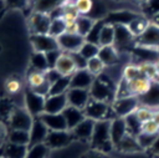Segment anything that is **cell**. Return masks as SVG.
<instances>
[{
    "mask_svg": "<svg viewBox=\"0 0 159 158\" xmlns=\"http://www.w3.org/2000/svg\"><path fill=\"white\" fill-rule=\"evenodd\" d=\"M116 88L117 87L113 80L109 76L102 73L94 78L89 88V96L92 100L112 105V102L116 98Z\"/></svg>",
    "mask_w": 159,
    "mask_h": 158,
    "instance_id": "6da1fadb",
    "label": "cell"
},
{
    "mask_svg": "<svg viewBox=\"0 0 159 158\" xmlns=\"http://www.w3.org/2000/svg\"><path fill=\"white\" fill-rule=\"evenodd\" d=\"M89 142L92 144V148L101 153H108L114 148L111 141V119L96 122L94 131Z\"/></svg>",
    "mask_w": 159,
    "mask_h": 158,
    "instance_id": "7a4b0ae2",
    "label": "cell"
},
{
    "mask_svg": "<svg viewBox=\"0 0 159 158\" xmlns=\"http://www.w3.org/2000/svg\"><path fill=\"white\" fill-rule=\"evenodd\" d=\"M83 113L87 118H91L96 122L103 121V119H113V112L112 107L109 103L96 101V100H89L86 107L83 108Z\"/></svg>",
    "mask_w": 159,
    "mask_h": 158,
    "instance_id": "3957f363",
    "label": "cell"
},
{
    "mask_svg": "<svg viewBox=\"0 0 159 158\" xmlns=\"http://www.w3.org/2000/svg\"><path fill=\"white\" fill-rule=\"evenodd\" d=\"M139 106H140L139 98L135 96H127V97H122V98H116L111 105L114 118L116 117L125 118V117L133 114Z\"/></svg>",
    "mask_w": 159,
    "mask_h": 158,
    "instance_id": "277c9868",
    "label": "cell"
},
{
    "mask_svg": "<svg viewBox=\"0 0 159 158\" xmlns=\"http://www.w3.org/2000/svg\"><path fill=\"white\" fill-rule=\"evenodd\" d=\"M34 118L35 117L25 107H14V109L9 117L10 129L30 131V128L34 123Z\"/></svg>",
    "mask_w": 159,
    "mask_h": 158,
    "instance_id": "5b68a950",
    "label": "cell"
},
{
    "mask_svg": "<svg viewBox=\"0 0 159 158\" xmlns=\"http://www.w3.org/2000/svg\"><path fill=\"white\" fill-rule=\"evenodd\" d=\"M51 21H52V19H51L50 14L32 11V14L29 16V20H27V25H29L31 35L48 34Z\"/></svg>",
    "mask_w": 159,
    "mask_h": 158,
    "instance_id": "8992f818",
    "label": "cell"
},
{
    "mask_svg": "<svg viewBox=\"0 0 159 158\" xmlns=\"http://www.w3.org/2000/svg\"><path fill=\"white\" fill-rule=\"evenodd\" d=\"M86 42V39L78 34H62L61 36L57 37V44L58 47L62 52L67 53H75L81 50L83 44Z\"/></svg>",
    "mask_w": 159,
    "mask_h": 158,
    "instance_id": "52a82bcc",
    "label": "cell"
},
{
    "mask_svg": "<svg viewBox=\"0 0 159 158\" xmlns=\"http://www.w3.org/2000/svg\"><path fill=\"white\" fill-rule=\"evenodd\" d=\"M27 85H29V88L32 90L34 92H36L41 96H45V97L48 96L51 85L46 80L45 72L31 68V71L27 75Z\"/></svg>",
    "mask_w": 159,
    "mask_h": 158,
    "instance_id": "ba28073f",
    "label": "cell"
},
{
    "mask_svg": "<svg viewBox=\"0 0 159 158\" xmlns=\"http://www.w3.org/2000/svg\"><path fill=\"white\" fill-rule=\"evenodd\" d=\"M135 45L148 47L153 51H159V26L150 21L147 30L135 39Z\"/></svg>",
    "mask_w": 159,
    "mask_h": 158,
    "instance_id": "9c48e42d",
    "label": "cell"
},
{
    "mask_svg": "<svg viewBox=\"0 0 159 158\" xmlns=\"http://www.w3.org/2000/svg\"><path fill=\"white\" fill-rule=\"evenodd\" d=\"M30 42L34 49V52H50L53 50H60L57 39L52 37L48 34H42V35H31L30 36Z\"/></svg>",
    "mask_w": 159,
    "mask_h": 158,
    "instance_id": "30bf717a",
    "label": "cell"
},
{
    "mask_svg": "<svg viewBox=\"0 0 159 158\" xmlns=\"http://www.w3.org/2000/svg\"><path fill=\"white\" fill-rule=\"evenodd\" d=\"M116 27V37H114V47L117 51L134 49L135 37L132 35L127 25H114Z\"/></svg>",
    "mask_w": 159,
    "mask_h": 158,
    "instance_id": "8fae6325",
    "label": "cell"
},
{
    "mask_svg": "<svg viewBox=\"0 0 159 158\" xmlns=\"http://www.w3.org/2000/svg\"><path fill=\"white\" fill-rule=\"evenodd\" d=\"M24 107L34 116V117H39L40 114L43 113V107H45V96H41L36 92H34L32 90L27 88L25 91V96H24Z\"/></svg>",
    "mask_w": 159,
    "mask_h": 158,
    "instance_id": "7c38bea8",
    "label": "cell"
},
{
    "mask_svg": "<svg viewBox=\"0 0 159 158\" xmlns=\"http://www.w3.org/2000/svg\"><path fill=\"white\" fill-rule=\"evenodd\" d=\"M73 138L71 131H50L45 144L50 149H58L66 147Z\"/></svg>",
    "mask_w": 159,
    "mask_h": 158,
    "instance_id": "4fadbf2b",
    "label": "cell"
},
{
    "mask_svg": "<svg viewBox=\"0 0 159 158\" xmlns=\"http://www.w3.org/2000/svg\"><path fill=\"white\" fill-rule=\"evenodd\" d=\"M68 106L66 93L62 95H48L45 100V107H43V113H51V114H57L62 113L65 108Z\"/></svg>",
    "mask_w": 159,
    "mask_h": 158,
    "instance_id": "5bb4252c",
    "label": "cell"
},
{
    "mask_svg": "<svg viewBox=\"0 0 159 158\" xmlns=\"http://www.w3.org/2000/svg\"><path fill=\"white\" fill-rule=\"evenodd\" d=\"M66 97L70 106L77 107L80 109H83L88 103V101L91 100L89 90H83V88H68L66 92Z\"/></svg>",
    "mask_w": 159,
    "mask_h": 158,
    "instance_id": "9a60e30c",
    "label": "cell"
},
{
    "mask_svg": "<svg viewBox=\"0 0 159 158\" xmlns=\"http://www.w3.org/2000/svg\"><path fill=\"white\" fill-rule=\"evenodd\" d=\"M94 76L87 70V68H81L77 70L72 76H71V82H70V88H83V90H89L93 81Z\"/></svg>",
    "mask_w": 159,
    "mask_h": 158,
    "instance_id": "2e32d148",
    "label": "cell"
},
{
    "mask_svg": "<svg viewBox=\"0 0 159 158\" xmlns=\"http://www.w3.org/2000/svg\"><path fill=\"white\" fill-rule=\"evenodd\" d=\"M53 68L63 77H71L77 71V66L72 58V55L67 52H62L60 55Z\"/></svg>",
    "mask_w": 159,
    "mask_h": 158,
    "instance_id": "e0dca14e",
    "label": "cell"
},
{
    "mask_svg": "<svg viewBox=\"0 0 159 158\" xmlns=\"http://www.w3.org/2000/svg\"><path fill=\"white\" fill-rule=\"evenodd\" d=\"M48 128L45 126V123L39 118H34V123L30 128V146L45 143L47 136H48Z\"/></svg>",
    "mask_w": 159,
    "mask_h": 158,
    "instance_id": "ac0fdd59",
    "label": "cell"
},
{
    "mask_svg": "<svg viewBox=\"0 0 159 158\" xmlns=\"http://www.w3.org/2000/svg\"><path fill=\"white\" fill-rule=\"evenodd\" d=\"M39 118L45 123L48 131H68L66 119L62 113H57V114L42 113L39 116Z\"/></svg>",
    "mask_w": 159,
    "mask_h": 158,
    "instance_id": "d6986e66",
    "label": "cell"
},
{
    "mask_svg": "<svg viewBox=\"0 0 159 158\" xmlns=\"http://www.w3.org/2000/svg\"><path fill=\"white\" fill-rule=\"evenodd\" d=\"M153 85V81L150 78H147V77H139V78H135L133 81H129L127 82V87H128V92L130 96H135V97H142L144 96L152 87Z\"/></svg>",
    "mask_w": 159,
    "mask_h": 158,
    "instance_id": "ffe728a7",
    "label": "cell"
},
{
    "mask_svg": "<svg viewBox=\"0 0 159 158\" xmlns=\"http://www.w3.org/2000/svg\"><path fill=\"white\" fill-rule=\"evenodd\" d=\"M94 126H96V121L86 117L81 123H78L71 131V133L73 134V138L82 139V141H91L94 131Z\"/></svg>",
    "mask_w": 159,
    "mask_h": 158,
    "instance_id": "44dd1931",
    "label": "cell"
},
{
    "mask_svg": "<svg viewBox=\"0 0 159 158\" xmlns=\"http://www.w3.org/2000/svg\"><path fill=\"white\" fill-rule=\"evenodd\" d=\"M128 134L127 124L124 118L116 117L111 119V141L114 146V148L120 143V141Z\"/></svg>",
    "mask_w": 159,
    "mask_h": 158,
    "instance_id": "7402d4cb",
    "label": "cell"
},
{
    "mask_svg": "<svg viewBox=\"0 0 159 158\" xmlns=\"http://www.w3.org/2000/svg\"><path fill=\"white\" fill-rule=\"evenodd\" d=\"M139 14L133 12L130 10H118L114 12H108V15L106 16V21L111 22L113 25H128L132 20H134Z\"/></svg>",
    "mask_w": 159,
    "mask_h": 158,
    "instance_id": "603a6c76",
    "label": "cell"
},
{
    "mask_svg": "<svg viewBox=\"0 0 159 158\" xmlns=\"http://www.w3.org/2000/svg\"><path fill=\"white\" fill-rule=\"evenodd\" d=\"M65 119H66V123H67V128L68 131H72L78 123H81L86 116L83 113V109H80L77 107H73V106H67L65 108V111L62 112Z\"/></svg>",
    "mask_w": 159,
    "mask_h": 158,
    "instance_id": "cb8c5ba5",
    "label": "cell"
},
{
    "mask_svg": "<svg viewBox=\"0 0 159 158\" xmlns=\"http://www.w3.org/2000/svg\"><path fill=\"white\" fill-rule=\"evenodd\" d=\"M139 102L143 106H148L153 109L159 108V82L153 81L150 90L142 97H139Z\"/></svg>",
    "mask_w": 159,
    "mask_h": 158,
    "instance_id": "d4e9b609",
    "label": "cell"
},
{
    "mask_svg": "<svg viewBox=\"0 0 159 158\" xmlns=\"http://www.w3.org/2000/svg\"><path fill=\"white\" fill-rule=\"evenodd\" d=\"M98 57L103 61L106 67L113 66V65L118 63V61H119V55H118V51L116 50L114 46H101L99 52H98Z\"/></svg>",
    "mask_w": 159,
    "mask_h": 158,
    "instance_id": "484cf974",
    "label": "cell"
},
{
    "mask_svg": "<svg viewBox=\"0 0 159 158\" xmlns=\"http://www.w3.org/2000/svg\"><path fill=\"white\" fill-rule=\"evenodd\" d=\"M149 24H150V20L148 19V17H145L143 14L140 15H138L134 20H132L127 26H128V29H129V31L132 32V35L137 39V37H139L145 30H147V27L149 26Z\"/></svg>",
    "mask_w": 159,
    "mask_h": 158,
    "instance_id": "4316f807",
    "label": "cell"
},
{
    "mask_svg": "<svg viewBox=\"0 0 159 158\" xmlns=\"http://www.w3.org/2000/svg\"><path fill=\"white\" fill-rule=\"evenodd\" d=\"M66 0H32L34 11L50 14L55 9L60 7Z\"/></svg>",
    "mask_w": 159,
    "mask_h": 158,
    "instance_id": "83f0119b",
    "label": "cell"
},
{
    "mask_svg": "<svg viewBox=\"0 0 159 158\" xmlns=\"http://www.w3.org/2000/svg\"><path fill=\"white\" fill-rule=\"evenodd\" d=\"M7 142L19 146H30V131L10 129L7 133Z\"/></svg>",
    "mask_w": 159,
    "mask_h": 158,
    "instance_id": "f1b7e54d",
    "label": "cell"
},
{
    "mask_svg": "<svg viewBox=\"0 0 159 158\" xmlns=\"http://www.w3.org/2000/svg\"><path fill=\"white\" fill-rule=\"evenodd\" d=\"M116 37V27L111 22H104L101 35H99V46H113Z\"/></svg>",
    "mask_w": 159,
    "mask_h": 158,
    "instance_id": "f546056e",
    "label": "cell"
},
{
    "mask_svg": "<svg viewBox=\"0 0 159 158\" xmlns=\"http://www.w3.org/2000/svg\"><path fill=\"white\" fill-rule=\"evenodd\" d=\"M27 149H29L27 146H19L7 142V144L4 147L1 158H25Z\"/></svg>",
    "mask_w": 159,
    "mask_h": 158,
    "instance_id": "4dcf8cb0",
    "label": "cell"
},
{
    "mask_svg": "<svg viewBox=\"0 0 159 158\" xmlns=\"http://www.w3.org/2000/svg\"><path fill=\"white\" fill-rule=\"evenodd\" d=\"M77 31H78V35L83 36L86 39V36L89 34V31L92 30V27L94 26L96 24V20L91 19L89 16H84V15H80L77 21Z\"/></svg>",
    "mask_w": 159,
    "mask_h": 158,
    "instance_id": "1f68e13d",
    "label": "cell"
},
{
    "mask_svg": "<svg viewBox=\"0 0 159 158\" xmlns=\"http://www.w3.org/2000/svg\"><path fill=\"white\" fill-rule=\"evenodd\" d=\"M30 63H31L32 70H37V71H42V72H46L50 68L48 63H47L46 55L42 52H32Z\"/></svg>",
    "mask_w": 159,
    "mask_h": 158,
    "instance_id": "d6a6232c",
    "label": "cell"
},
{
    "mask_svg": "<svg viewBox=\"0 0 159 158\" xmlns=\"http://www.w3.org/2000/svg\"><path fill=\"white\" fill-rule=\"evenodd\" d=\"M116 148H118V149H120L123 152H138V151H142V148L138 144L137 137L130 136V134H127Z\"/></svg>",
    "mask_w": 159,
    "mask_h": 158,
    "instance_id": "836d02e7",
    "label": "cell"
},
{
    "mask_svg": "<svg viewBox=\"0 0 159 158\" xmlns=\"http://www.w3.org/2000/svg\"><path fill=\"white\" fill-rule=\"evenodd\" d=\"M139 77H142V71H140L138 63H128L127 66L123 67L122 78L124 81L129 82V81H133V80L139 78Z\"/></svg>",
    "mask_w": 159,
    "mask_h": 158,
    "instance_id": "e575fe53",
    "label": "cell"
},
{
    "mask_svg": "<svg viewBox=\"0 0 159 158\" xmlns=\"http://www.w3.org/2000/svg\"><path fill=\"white\" fill-rule=\"evenodd\" d=\"M48 151H50V148L45 143L29 146L25 158H46L48 154Z\"/></svg>",
    "mask_w": 159,
    "mask_h": 158,
    "instance_id": "d590c367",
    "label": "cell"
},
{
    "mask_svg": "<svg viewBox=\"0 0 159 158\" xmlns=\"http://www.w3.org/2000/svg\"><path fill=\"white\" fill-rule=\"evenodd\" d=\"M70 82H71V77H61V78H58L55 83L51 85L48 95H62V93H66L67 90L70 88Z\"/></svg>",
    "mask_w": 159,
    "mask_h": 158,
    "instance_id": "8d00e7d4",
    "label": "cell"
},
{
    "mask_svg": "<svg viewBox=\"0 0 159 158\" xmlns=\"http://www.w3.org/2000/svg\"><path fill=\"white\" fill-rule=\"evenodd\" d=\"M86 68H87L94 77H97V76H99V75L103 73V71H104V68H106V65L103 63V61H102L98 56H94V57H92V58H89V60L87 61Z\"/></svg>",
    "mask_w": 159,
    "mask_h": 158,
    "instance_id": "74e56055",
    "label": "cell"
},
{
    "mask_svg": "<svg viewBox=\"0 0 159 158\" xmlns=\"http://www.w3.org/2000/svg\"><path fill=\"white\" fill-rule=\"evenodd\" d=\"M99 45H96V44H92V42H84L83 46L81 47V50L78 51L80 55L84 58V60H89L94 56H98V52H99Z\"/></svg>",
    "mask_w": 159,
    "mask_h": 158,
    "instance_id": "f35d334b",
    "label": "cell"
},
{
    "mask_svg": "<svg viewBox=\"0 0 159 158\" xmlns=\"http://www.w3.org/2000/svg\"><path fill=\"white\" fill-rule=\"evenodd\" d=\"M106 20H97L94 26L92 27V30L89 31V34L86 36V41L87 42H92V44H96V45H99V35H101V30L104 25Z\"/></svg>",
    "mask_w": 159,
    "mask_h": 158,
    "instance_id": "ab89813d",
    "label": "cell"
},
{
    "mask_svg": "<svg viewBox=\"0 0 159 158\" xmlns=\"http://www.w3.org/2000/svg\"><path fill=\"white\" fill-rule=\"evenodd\" d=\"M124 119H125V124H127L128 134L137 137V136L140 133L142 123L138 121V118L135 117V114H134V113H133V114H130V116H128V117H125Z\"/></svg>",
    "mask_w": 159,
    "mask_h": 158,
    "instance_id": "60d3db41",
    "label": "cell"
},
{
    "mask_svg": "<svg viewBox=\"0 0 159 158\" xmlns=\"http://www.w3.org/2000/svg\"><path fill=\"white\" fill-rule=\"evenodd\" d=\"M65 31H66V24H65V21L61 17L52 19L48 35H51L52 37H56L57 39L58 36H61L62 34H65Z\"/></svg>",
    "mask_w": 159,
    "mask_h": 158,
    "instance_id": "b9f144b4",
    "label": "cell"
},
{
    "mask_svg": "<svg viewBox=\"0 0 159 158\" xmlns=\"http://www.w3.org/2000/svg\"><path fill=\"white\" fill-rule=\"evenodd\" d=\"M143 9V15L148 17L149 20L159 14V0H148L144 5H142Z\"/></svg>",
    "mask_w": 159,
    "mask_h": 158,
    "instance_id": "7bdbcfd3",
    "label": "cell"
},
{
    "mask_svg": "<svg viewBox=\"0 0 159 158\" xmlns=\"http://www.w3.org/2000/svg\"><path fill=\"white\" fill-rule=\"evenodd\" d=\"M138 65H139V68L142 71V76L143 77L150 78L152 81L155 80L157 73H155V65H154L153 61H144V62H140Z\"/></svg>",
    "mask_w": 159,
    "mask_h": 158,
    "instance_id": "ee69618b",
    "label": "cell"
},
{
    "mask_svg": "<svg viewBox=\"0 0 159 158\" xmlns=\"http://www.w3.org/2000/svg\"><path fill=\"white\" fill-rule=\"evenodd\" d=\"M75 5L80 15L89 16L94 6V0H75Z\"/></svg>",
    "mask_w": 159,
    "mask_h": 158,
    "instance_id": "f6af8a7d",
    "label": "cell"
},
{
    "mask_svg": "<svg viewBox=\"0 0 159 158\" xmlns=\"http://www.w3.org/2000/svg\"><path fill=\"white\" fill-rule=\"evenodd\" d=\"M153 112H154L153 108H150V107H148V106L140 105V106L137 108V111L134 112V114H135V117L138 118V121H139L140 123H144V122H147V121H149V119L153 118Z\"/></svg>",
    "mask_w": 159,
    "mask_h": 158,
    "instance_id": "bcb514c9",
    "label": "cell"
},
{
    "mask_svg": "<svg viewBox=\"0 0 159 158\" xmlns=\"http://www.w3.org/2000/svg\"><path fill=\"white\" fill-rule=\"evenodd\" d=\"M158 136V134H157ZM157 136L155 134H145V133H139L138 136H137V141H138V144H139V147L142 148V149H149L152 146H153V143H154V141L157 139Z\"/></svg>",
    "mask_w": 159,
    "mask_h": 158,
    "instance_id": "7dc6e473",
    "label": "cell"
},
{
    "mask_svg": "<svg viewBox=\"0 0 159 158\" xmlns=\"http://www.w3.org/2000/svg\"><path fill=\"white\" fill-rule=\"evenodd\" d=\"M140 132L145 133V134H155L157 136V134H159V126L153 119H149V121L142 123Z\"/></svg>",
    "mask_w": 159,
    "mask_h": 158,
    "instance_id": "c3c4849f",
    "label": "cell"
},
{
    "mask_svg": "<svg viewBox=\"0 0 159 158\" xmlns=\"http://www.w3.org/2000/svg\"><path fill=\"white\" fill-rule=\"evenodd\" d=\"M5 90L9 93H11V95H15V93L20 92L21 91V82H20V80H17V78H9L6 81V83H5Z\"/></svg>",
    "mask_w": 159,
    "mask_h": 158,
    "instance_id": "681fc988",
    "label": "cell"
},
{
    "mask_svg": "<svg viewBox=\"0 0 159 158\" xmlns=\"http://www.w3.org/2000/svg\"><path fill=\"white\" fill-rule=\"evenodd\" d=\"M61 53H62L61 50H53V51H50V52H46L45 53L50 68H53L55 67V65H56V62H57V60H58V57H60Z\"/></svg>",
    "mask_w": 159,
    "mask_h": 158,
    "instance_id": "f907efd6",
    "label": "cell"
},
{
    "mask_svg": "<svg viewBox=\"0 0 159 158\" xmlns=\"http://www.w3.org/2000/svg\"><path fill=\"white\" fill-rule=\"evenodd\" d=\"M29 0H4L6 9H24Z\"/></svg>",
    "mask_w": 159,
    "mask_h": 158,
    "instance_id": "816d5d0a",
    "label": "cell"
},
{
    "mask_svg": "<svg viewBox=\"0 0 159 158\" xmlns=\"http://www.w3.org/2000/svg\"><path fill=\"white\" fill-rule=\"evenodd\" d=\"M45 76H46V80L48 81V83H50V85L55 83L58 78L63 77V76H61V75H60L55 68H48V70L45 72Z\"/></svg>",
    "mask_w": 159,
    "mask_h": 158,
    "instance_id": "f5cc1de1",
    "label": "cell"
},
{
    "mask_svg": "<svg viewBox=\"0 0 159 158\" xmlns=\"http://www.w3.org/2000/svg\"><path fill=\"white\" fill-rule=\"evenodd\" d=\"M71 55H72V58H73V61H75V63H76V66H77V70L86 68V66H87V60H84V58L80 55V52H75V53H71Z\"/></svg>",
    "mask_w": 159,
    "mask_h": 158,
    "instance_id": "db71d44e",
    "label": "cell"
},
{
    "mask_svg": "<svg viewBox=\"0 0 159 158\" xmlns=\"http://www.w3.org/2000/svg\"><path fill=\"white\" fill-rule=\"evenodd\" d=\"M149 149H150L152 153H154V154H159V134L157 136V139L154 141L153 146H152Z\"/></svg>",
    "mask_w": 159,
    "mask_h": 158,
    "instance_id": "11a10c76",
    "label": "cell"
},
{
    "mask_svg": "<svg viewBox=\"0 0 159 158\" xmlns=\"http://www.w3.org/2000/svg\"><path fill=\"white\" fill-rule=\"evenodd\" d=\"M158 126H159V108L158 109H154V112H153V118H152Z\"/></svg>",
    "mask_w": 159,
    "mask_h": 158,
    "instance_id": "9f6ffc18",
    "label": "cell"
},
{
    "mask_svg": "<svg viewBox=\"0 0 159 158\" xmlns=\"http://www.w3.org/2000/svg\"><path fill=\"white\" fill-rule=\"evenodd\" d=\"M87 158H104V157H103V153H101V152H97V151H96L94 153H91Z\"/></svg>",
    "mask_w": 159,
    "mask_h": 158,
    "instance_id": "6f0895ef",
    "label": "cell"
},
{
    "mask_svg": "<svg viewBox=\"0 0 159 158\" xmlns=\"http://www.w3.org/2000/svg\"><path fill=\"white\" fill-rule=\"evenodd\" d=\"M154 65H155V73H157L155 80H159V58H157V60L154 61ZM155 80H154V81H155Z\"/></svg>",
    "mask_w": 159,
    "mask_h": 158,
    "instance_id": "680465c9",
    "label": "cell"
},
{
    "mask_svg": "<svg viewBox=\"0 0 159 158\" xmlns=\"http://www.w3.org/2000/svg\"><path fill=\"white\" fill-rule=\"evenodd\" d=\"M150 21H152V22H154L155 25H158V26H159V14H157L155 16H153V17L150 19Z\"/></svg>",
    "mask_w": 159,
    "mask_h": 158,
    "instance_id": "91938a15",
    "label": "cell"
},
{
    "mask_svg": "<svg viewBox=\"0 0 159 158\" xmlns=\"http://www.w3.org/2000/svg\"><path fill=\"white\" fill-rule=\"evenodd\" d=\"M134 1H135V2H138V4H140V5H144L148 0H134Z\"/></svg>",
    "mask_w": 159,
    "mask_h": 158,
    "instance_id": "94428289",
    "label": "cell"
},
{
    "mask_svg": "<svg viewBox=\"0 0 159 158\" xmlns=\"http://www.w3.org/2000/svg\"><path fill=\"white\" fill-rule=\"evenodd\" d=\"M2 133H4V128H2V126L0 124V137L2 136ZM0 139H1V138H0Z\"/></svg>",
    "mask_w": 159,
    "mask_h": 158,
    "instance_id": "6125c7cd",
    "label": "cell"
},
{
    "mask_svg": "<svg viewBox=\"0 0 159 158\" xmlns=\"http://www.w3.org/2000/svg\"><path fill=\"white\" fill-rule=\"evenodd\" d=\"M0 5H5L4 4V0H0ZM0 9H1V6H0Z\"/></svg>",
    "mask_w": 159,
    "mask_h": 158,
    "instance_id": "be15d7a7",
    "label": "cell"
}]
</instances>
